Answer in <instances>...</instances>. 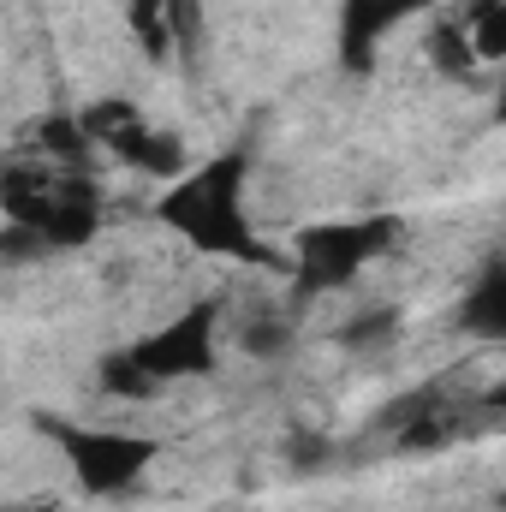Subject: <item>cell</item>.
Listing matches in <instances>:
<instances>
[{
	"mask_svg": "<svg viewBox=\"0 0 506 512\" xmlns=\"http://www.w3.org/2000/svg\"><path fill=\"white\" fill-rule=\"evenodd\" d=\"M161 221L191 239L197 251L209 256H239V262H268L262 239L245 221V155H215L209 167L185 173L167 203H161Z\"/></svg>",
	"mask_w": 506,
	"mask_h": 512,
	"instance_id": "6da1fadb",
	"label": "cell"
},
{
	"mask_svg": "<svg viewBox=\"0 0 506 512\" xmlns=\"http://www.w3.org/2000/svg\"><path fill=\"white\" fill-rule=\"evenodd\" d=\"M393 221H334V227H316L304 233L298 245V286L304 292H340L352 286L387 245H393Z\"/></svg>",
	"mask_w": 506,
	"mask_h": 512,
	"instance_id": "7a4b0ae2",
	"label": "cell"
},
{
	"mask_svg": "<svg viewBox=\"0 0 506 512\" xmlns=\"http://www.w3.org/2000/svg\"><path fill=\"white\" fill-rule=\"evenodd\" d=\"M54 435L66 441L72 477L90 495H126L155 459V441H143V435H114V429H54Z\"/></svg>",
	"mask_w": 506,
	"mask_h": 512,
	"instance_id": "3957f363",
	"label": "cell"
},
{
	"mask_svg": "<svg viewBox=\"0 0 506 512\" xmlns=\"http://www.w3.org/2000/svg\"><path fill=\"white\" fill-rule=\"evenodd\" d=\"M137 364L155 382H179V376H209L215 370V304H191L179 310L167 328H155L149 340L131 346Z\"/></svg>",
	"mask_w": 506,
	"mask_h": 512,
	"instance_id": "277c9868",
	"label": "cell"
},
{
	"mask_svg": "<svg viewBox=\"0 0 506 512\" xmlns=\"http://www.w3.org/2000/svg\"><path fill=\"white\" fill-rule=\"evenodd\" d=\"M429 0H340V54L352 72H370L376 42L411 12H423Z\"/></svg>",
	"mask_w": 506,
	"mask_h": 512,
	"instance_id": "5b68a950",
	"label": "cell"
},
{
	"mask_svg": "<svg viewBox=\"0 0 506 512\" xmlns=\"http://www.w3.org/2000/svg\"><path fill=\"white\" fill-rule=\"evenodd\" d=\"M459 328L471 340H506V262H495L465 298H459Z\"/></svg>",
	"mask_w": 506,
	"mask_h": 512,
	"instance_id": "8992f818",
	"label": "cell"
},
{
	"mask_svg": "<svg viewBox=\"0 0 506 512\" xmlns=\"http://www.w3.org/2000/svg\"><path fill=\"white\" fill-rule=\"evenodd\" d=\"M120 161H131V167H143V173H179L185 167V149H179V137H167V131H155L149 120H137V126H126L114 143H108Z\"/></svg>",
	"mask_w": 506,
	"mask_h": 512,
	"instance_id": "52a82bcc",
	"label": "cell"
},
{
	"mask_svg": "<svg viewBox=\"0 0 506 512\" xmlns=\"http://www.w3.org/2000/svg\"><path fill=\"white\" fill-rule=\"evenodd\" d=\"M399 328H405V316H399L393 304H370V310H358V316L340 328V346L358 352V358H370V352H387V346L399 340Z\"/></svg>",
	"mask_w": 506,
	"mask_h": 512,
	"instance_id": "ba28073f",
	"label": "cell"
},
{
	"mask_svg": "<svg viewBox=\"0 0 506 512\" xmlns=\"http://www.w3.org/2000/svg\"><path fill=\"white\" fill-rule=\"evenodd\" d=\"M239 352H245V358H280V352H292V322H286V310H245V322H239Z\"/></svg>",
	"mask_w": 506,
	"mask_h": 512,
	"instance_id": "9c48e42d",
	"label": "cell"
},
{
	"mask_svg": "<svg viewBox=\"0 0 506 512\" xmlns=\"http://www.w3.org/2000/svg\"><path fill=\"white\" fill-rule=\"evenodd\" d=\"M429 66H435L441 78H471V66H477V48H471V30H465V18H459V24H435V36H429Z\"/></svg>",
	"mask_w": 506,
	"mask_h": 512,
	"instance_id": "30bf717a",
	"label": "cell"
},
{
	"mask_svg": "<svg viewBox=\"0 0 506 512\" xmlns=\"http://www.w3.org/2000/svg\"><path fill=\"white\" fill-rule=\"evenodd\" d=\"M96 382H102V393H114V399H149V393H155V376H149V370H143V364H137V352H108V358H102V370H96Z\"/></svg>",
	"mask_w": 506,
	"mask_h": 512,
	"instance_id": "8fae6325",
	"label": "cell"
},
{
	"mask_svg": "<svg viewBox=\"0 0 506 512\" xmlns=\"http://www.w3.org/2000/svg\"><path fill=\"white\" fill-rule=\"evenodd\" d=\"M465 30H471L477 60H501L506 66V0H477L465 12Z\"/></svg>",
	"mask_w": 506,
	"mask_h": 512,
	"instance_id": "7c38bea8",
	"label": "cell"
},
{
	"mask_svg": "<svg viewBox=\"0 0 506 512\" xmlns=\"http://www.w3.org/2000/svg\"><path fill=\"white\" fill-rule=\"evenodd\" d=\"M495 120H506V72H501V96H495Z\"/></svg>",
	"mask_w": 506,
	"mask_h": 512,
	"instance_id": "4fadbf2b",
	"label": "cell"
},
{
	"mask_svg": "<svg viewBox=\"0 0 506 512\" xmlns=\"http://www.w3.org/2000/svg\"><path fill=\"white\" fill-rule=\"evenodd\" d=\"M495 405H506V382H501V387H495Z\"/></svg>",
	"mask_w": 506,
	"mask_h": 512,
	"instance_id": "5bb4252c",
	"label": "cell"
},
{
	"mask_svg": "<svg viewBox=\"0 0 506 512\" xmlns=\"http://www.w3.org/2000/svg\"><path fill=\"white\" fill-rule=\"evenodd\" d=\"M6 512H24V507H6Z\"/></svg>",
	"mask_w": 506,
	"mask_h": 512,
	"instance_id": "9a60e30c",
	"label": "cell"
}]
</instances>
